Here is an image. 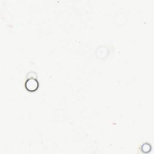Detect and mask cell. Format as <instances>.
<instances>
[{
	"mask_svg": "<svg viewBox=\"0 0 154 154\" xmlns=\"http://www.w3.org/2000/svg\"><path fill=\"white\" fill-rule=\"evenodd\" d=\"M25 87L28 91L30 92H34L37 90L38 88L39 83L37 79L31 77L26 81L25 83Z\"/></svg>",
	"mask_w": 154,
	"mask_h": 154,
	"instance_id": "obj_1",
	"label": "cell"
},
{
	"mask_svg": "<svg viewBox=\"0 0 154 154\" xmlns=\"http://www.w3.org/2000/svg\"><path fill=\"white\" fill-rule=\"evenodd\" d=\"M151 146L149 143H144L141 146V150L144 153H149L151 150Z\"/></svg>",
	"mask_w": 154,
	"mask_h": 154,
	"instance_id": "obj_2",
	"label": "cell"
}]
</instances>
